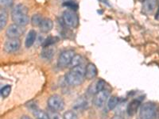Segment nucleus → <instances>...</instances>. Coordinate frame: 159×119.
Returning <instances> with one entry per match:
<instances>
[{
    "instance_id": "19",
    "label": "nucleus",
    "mask_w": 159,
    "mask_h": 119,
    "mask_svg": "<svg viewBox=\"0 0 159 119\" xmlns=\"http://www.w3.org/2000/svg\"><path fill=\"white\" fill-rule=\"evenodd\" d=\"M44 18H42V16L41 15H39V14H36V15H34L32 16V18H31V24H32L33 26H39L40 25H41V23H42V20H43Z\"/></svg>"
},
{
    "instance_id": "20",
    "label": "nucleus",
    "mask_w": 159,
    "mask_h": 119,
    "mask_svg": "<svg viewBox=\"0 0 159 119\" xmlns=\"http://www.w3.org/2000/svg\"><path fill=\"white\" fill-rule=\"evenodd\" d=\"M82 61H83V58H82V56H80V55L76 54L73 56V58H72V61H71L70 64H69V67H71V68H72L76 67L78 65L82 64Z\"/></svg>"
},
{
    "instance_id": "8",
    "label": "nucleus",
    "mask_w": 159,
    "mask_h": 119,
    "mask_svg": "<svg viewBox=\"0 0 159 119\" xmlns=\"http://www.w3.org/2000/svg\"><path fill=\"white\" fill-rule=\"evenodd\" d=\"M25 32L23 26L17 24H12L8 26L6 30V35L8 38H19Z\"/></svg>"
},
{
    "instance_id": "24",
    "label": "nucleus",
    "mask_w": 159,
    "mask_h": 119,
    "mask_svg": "<svg viewBox=\"0 0 159 119\" xmlns=\"http://www.w3.org/2000/svg\"><path fill=\"white\" fill-rule=\"evenodd\" d=\"M11 85H6L5 87H2L1 89V96L2 98H7L9 96V95L11 94Z\"/></svg>"
},
{
    "instance_id": "28",
    "label": "nucleus",
    "mask_w": 159,
    "mask_h": 119,
    "mask_svg": "<svg viewBox=\"0 0 159 119\" xmlns=\"http://www.w3.org/2000/svg\"><path fill=\"white\" fill-rule=\"evenodd\" d=\"M0 2L5 7H11L14 4V0H0Z\"/></svg>"
},
{
    "instance_id": "4",
    "label": "nucleus",
    "mask_w": 159,
    "mask_h": 119,
    "mask_svg": "<svg viewBox=\"0 0 159 119\" xmlns=\"http://www.w3.org/2000/svg\"><path fill=\"white\" fill-rule=\"evenodd\" d=\"M62 19L65 25L68 27L70 28H76L79 24V18L77 15L74 11L72 10H66L64 11L63 15H62Z\"/></svg>"
},
{
    "instance_id": "16",
    "label": "nucleus",
    "mask_w": 159,
    "mask_h": 119,
    "mask_svg": "<svg viewBox=\"0 0 159 119\" xmlns=\"http://www.w3.org/2000/svg\"><path fill=\"white\" fill-rule=\"evenodd\" d=\"M53 55H54V49L51 48L50 46L43 48L42 52H41V56L44 60H47L52 59Z\"/></svg>"
},
{
    "instance_id": "5",
    "label": "nucleus",
    "mask_w": 159,
    "mask_h": 119,
    "mask_svg": "<svg viewBox=\"0 0 159 119\" xmlns=\"http://www.w3.org/2000/svg\"><path fill=\"white\" fill-rule=\"evenodd\" d=\"M47 105L49 109L59 112L65 108V101L58 95H53L48 99Z\"/></svg>"
},
{
    "instance_id": "11",
    "label": "nucleus",
    "mask_w": 159,
    "mask_h": 119,
    "mask_svg": "<svg viewBox=\"0 0 159 119\" xmlns=\"http://www.w3.org/2000/svg\"><path fill=\"white\" fill-rule=\"evenodd\" d=\"M157 0H143V12L146 15H150L157 7Z\"/></svg>"
},
{
    "instance_id": "15",
    "label": "nucleus",
    "mask_w": 159,
    "mask_h": 119,
    "mask_svg": "<svg viewBox=\"0 0 159 119\" xmlns=\"http://www.w3.org/2000/svg\"><path fill=\"white\" fill-rule=\"evenodd\" d=\"M36 38H37L36 31L34 30V29L30 31V32L28 33L26 37H25V47L26 48L31 47V46L34 44L35 41H36Z\"/></svg>"
},
{
    "instance_id": "14",
    "label": "nucleus",
    "mask_w": 159,
    "mask_h": 119,
    "mask_svg": "<svg viewBox=\"0 0 159 119\" xmlns=\"http://www.w3.org/2000/svg\"><path fill=\"white\" fill-rule=\"evenodd\" d=\"M53 27V22L50 18H44L39 25V29L42 33H49Z\"/></svg>"
},
{
    "instance_id": "30",
    "label": "nucleus",
    "mask_w": 159,
    "mask_h": 119,
    "mask_svg": "<svg viewBox=\"0 0 159 119\" xmlns=\"http://www.w3.org/2000/svg\"><path fill=\"white\" fill-rule=\"evenodd\" d=\"M111 119H123V117L120 115H115Z\"/></svg>"
},
{
    "instance_id": "1",
    "label": "nucleus",
    "mask_w": 159,
    "mask_h": 119,
    "mask_svg": "<svg viewBox=\"0 0 159 119\" xmlns=\"http://www.w3.org/2000/svg\"><path fill=\"white\" fill-rule=\"evenodd\" d=\"M85 79V67L83 64L72 68L65 76V80L70 86L76 87L82 84Z\"/></svg>"
},
{
    "instance_id": "7",
    "label": "nucleus",
    "mask_w": 159,
    "mask_h": 119,
    "mask_svg": "<svg viewBox=\"0 0 159 119\" xmlns=\"http://www.w3.org/2000/svg\"><path fill=\"white\" fill-rule=\"evenodd\" d=\"M75 52L73 50H66L61 52L57 60V65L59 68H66L69 66L72 58L75 56Z\"/></svg>"
},
{
    "instance_id": "23",
    "label": "nucleus",
    "mask_w": 159,
    "mask_h": 119,
    "mask_svg": "<svg viewBox=\"0 0 159 119\" xmlns=\"http://www.w3.org/2000/svg\"><path fill=\"white\" fill-rule=\"evenodd\" d=\"M56 40H57V37H49L46 38L43 42V43H42V47L45 48L51 46V45H53L57 42Z\"/></svg>"
},
{
    "instance_id": "25",
    "label": "nucleus",
    "mask_w": 159,
    "mask_h": 119,
    "mask_svg": "<svg viewBox=\"0 0 159 119\" xmlns=\"http://www.w3.org/2000/svg\"><path fill=\"white\" fill-rule=\"evenodd\" d=\"M63 119H78V116L74 111L68 110L64 114Z\"/></svg>"
},
{
    "instance_id": "12",
    "label": "nucleus",
    "mask_w": 159,
    "mask_h": 119,
    "mask_svg": "<svg viewBox=\"0 0 159 119\" xmlns=\"http://www.w3.org/2000/svg\"><path fill=\"white\" fill-rule=\"evenodd\" d=\"M98 70L96 65L92 63H89L85 66V79H93L96 77Z\"/></svg>"
},
{
    "instance_id": "29",
    "label": "nucleus",
    "mask_w": 159,
    "mask_h": 119,
    "mask_svg": "<svg viewBox=\"0 0 159 119\" xmlns=\"http://www.w3.org/2000/svg\"><path fill=\"white\" fill-rule=\"evenodd\" d=\"M155 19L159 20V5H158V7H157V13H156Z\"/></svg>"
},
{
    "instance_id": "21",
    "label": "nucleus",
    "mask_w": 159,
    "mask_h": 119,
    "mask_svg": "<svg viewBox=\"0 0 159 119\" xmlns=\"http://www.w3.org/2000/svg\"><path fill=\"white\" fill-rule=\"evenodd\" d=\"M33 114L35 117H37V119H49L48 117L47 112H45L42 110H39V109H36L35 110L33 111Z\"/></svg>"
},
{
    "instance_id": "10",
    "label": "nucleus",
    "mask_w": 159,
    "mask_h": 119,
    "mask_svg": "<svg viewBox=\"0 0 159 119\" xmlns=\"http://www.w3.org/2000/svg\"><path fill=\"white\" fill-rule=\"evenodd\" d=\"M105 83L104 80L103 79H98L96 82L90 85V87H89V93L90 95H96L97 92L101 91V90L105 89Z\"/></svg>"
},
{
    "instance_id": "9",
    "label": "nucleus",
    "mask_w": 159,
    "mask_h": 119,
    "mask_svg": "<svg viewBox=\"0 0 159 119\" xmlns=\"http://www.w3.org/2000/svg\"><path fill=\"white\" fill-rule=\"evenodd\" d=\"M20 47H21V41L19 38H9L4 44L3 49L6 52L13 53L19 50Z\"/></svg>"
},
{
    "instance_id": "22",
    "label": "nucleus",
    "mask_w": 159,
    "mask_h": 119,
    "mask_svg": "<svg viewBox=\"0 0 159 119\" xmlns=\"http://www.w3.org/2000/svg\"><path fill=\"white\" fill-rule=\"evenodd\" d=\"M47 114L49 119H63V117H61V115L58 113V111L51 110L49 108L47 110Z\"/></svg>"
},
{
    "instance_id": "3",
    "label": "nucleus",
    "mask_w": 159,
    "mask_h": 119,
    "mask_svg": "<svg viewBox=\"0 0 159 119\" xmlns=\"http://www.w3.org/2000/svg\"><path fill=\"white\" fill-rule=\"evenodd\" d=\"M139 116L141 119H155L157 117V107L153 103H146L140 109Z\"/></svg>"
},
{
    "instance_id": "6",
    "label": "nucleus",
    "mask_w": 159,
    "mask_h": 119,
    "mask_svg": "<svg viewBox=\"0 0 159 119\" xmlns=\"http://www.w3.org/2000/svg\"><path fill=\"white\" fill-rule=\"evenodd\" d=\"M109 95H110L109 91L107 90H105V89L101 91L97 92L96 95H94L93 100H92L95 107H96L97 108L103 107L106 104V103H107Z\"/></svg>"
},
{
    "instance_id": "2",
    "label": "nucleus",
    "mask_w": 159,
    "mask_h": 119,
    "mask_svg": "<svg viewBox=\"0 0 159 119\" xmlns=\"http://www.w3.org/2000/svg\"><path fill=\"white\" fill-rule=\"evenodd\" d=\"M28 8L23 4H18L11 11V18L13 22L21 26H25L30 22L28 16Z\"/></svg>"
},
{
    "instance_id": "31",
    "label": "nucleus",
    "mask_w": 159,
    "mask_h": 119,
    "mask_svg": "<svg viewBox=\"0 0 159 119\" xmlns=\"http://www.w3.org/2000/svg\"><path fill=\"white\" fill-rule=\"evenodd\" d=\"M21 119H31V118L30 117H28V116L24 115V116H22V117H21Z\"/></svg>"
},
{
    "instance_id": "18",
    "label": "nucleus",
    "mask_w": 159,
    "mask_h": 119,
    "mask_svg": "<svg viewBox=\"0 0 159 119\" xmlns=\"http://www.w3.org/2000/svg\"><path fill=\"white\" fill-rule=\"evenodd\" d=\"M119 104V99L116 96H111L107 100V108L110 110H114Z\"/></svg>"
},
{
    "instance_id": "17",
    "label": "nucleus",
    "mask_w": 159,
    "mask_h": 119,
    "mask_svg": "<svg viewBox=\"0 0 159 119\" xmlns=\"http://www.w3.org/2000/svg\"><path fill=\"white\" fill-rule=\"evenodd\" d=\"M8 14L6 9L2 8L0 10V29H2L7 23Z\"/></svg>"
},
{
    "instance_id": "27",
    "label": "nucleus",
    "mask_w": 159,
    "mask_h": 119,
    "mask_svg": "<svg viewBox=\"0 0 159 119\" xmlns=\"http://www.w3.org/2000/svg\"><path fill=\"white\" fill-rule=\"evenodd\" d=\"M64 6L66 7L69 8V10H72V11H76L78 9V5L74 2H65L64 3Z\"/></svg>"
},
{
    "instance_id": "13",
    "label": "nucleus",
    "mask_w": 159,
    "mask_h": 119,
    "mask_svg": "<svg viewBox=\"0 0 159 119\" xmlns=\"http://www.w3.org/2000/svg\"><path fill=\"white\" fill-rule=\"evenodd\" d=\"M140 105H141V101L139 100V99H134V100H132L130 103L127 106V114L129 116H134V114L137 113L138 110H139V107H140Z\"/></svg>"
},
{
    "instance_id": "26",
    "label": "nucleus",
    "mask_w": 159,
    "mask_h": 119,
    "mask_svg": "<svg viewBox=\"0 0 159 119\" xmlns=\"http://www.w3.org/2000/svg\"><path fill=\"white\" fill-rule=\"evenodd\" d=\"M85 104H87V101H85V99L80 98V99H77V100L76 101V103H75L74 108L75 109H80V108H82L83 107H84Z\"/></svg>"
}]
</instances>
